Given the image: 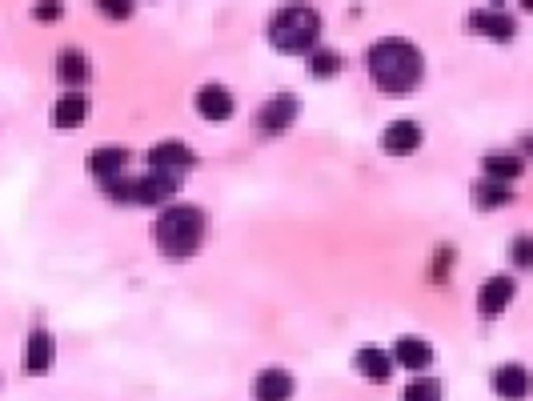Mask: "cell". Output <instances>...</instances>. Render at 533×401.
I'll list each match as a JSON object with an SVG mask.
<instances>
[{"label":"cell","mask_w":533,"mask_h":401,"mask_svg":"<svg viewBox=\"0 0 533 401\" xmlns=\"http://www.w3.org/2000/svg\"><path fill=\"white\" fill-rule=\"evenodd\" d=\"M425 73V65H421V53L409 40H377L374 48H369V77L377 80V88H385V93H409V88L421 80Z\"/></svg>","instance_id":"obj_1"},{"label":"cell","mask_w":533,"mask_h":401,"mask_svg":"<svg viewBox=\"0 0 533 401\" xmlns=\"http://www.w3.org/2000/svg\"><path fill=\"white\" fill-rule=\"evenodd\" d=\"M205 237V213L197 205H169L157 217V245L169 257H193Z\"/></svg>","instance_id":"obj_2"},{"label":"cell","mask_w":533,"mask_h":401,"mask_svg":"<svg viewBox=\"0 0 533 401\" xmlns=\"http://www.w3.org/2000/svg\"><path fill=\"white\" fill-rule=\"evenodd\" d=\"M317 36H321V16L313 8H285L269 25V40L281 53H313Z\"/></svg>","instance_id":"obj_3"},{"label":"cell","mask_w":533,"mask_h":401,"mask_svg":"<svg viewBox=\"0 0 533 401\" xmlns=\"http://www.w3.org/2000/svg\"><path fill=\"white\" fill-rule=\"evenodd\" d=\"M193 149L180 145V140H160V145L149 153V169L153 173H165V177H180L185 169H193Z\"/></svg>","instance_id":"obj_4"},{"label":"cell","mask_w":533,"mask_h":401,"mask_svg":"<svg viewBox=\"0 0 533 401\" xmlns=\"http://www.w3.org/2000/svg\"><path fill=\"white\" fill-rule=\"evenodd\" d=\"M297 113H301V105H297V97L293 93H281V97H273L265 108H261V133H269V137H277V133H285L289 125L297 120Z\"/></svg>","instance_id":"obj_5"},{"label":"cell","mask_w":533,"mask_h":401,"mask_svg":"<svg viewBox=\"0 0 533 401\" xmlns=\"http://www.w3.org/2000/svg\"><path fill=\"white\" fill-rule=\"evenodd\" d=\"M173 193H177V177L149 173L133 180V205H165Z\"/></svg>","instance_id":"obj_6"},{"label":"cell","mask_w":533,"mask_h":401,"mask_svg":"<svg viewBox=\"0 0 533 401\" xmlns=\"http://www.w3.org/2000/svg\"><path fill=\"white\" fill-rule=\"evenodd\" d=\"M509 301H514V281L509 277H489L486 285H481V293H477V309H481V317H497Z\"/></svg>","instance_id":"obj_7"},{"label":"cell","mask_w":533,"mask_h":401,"mask_svg":"<svg viewBox=\"0 0 533 401\" xmlns=\"http://www.w3.org/2000/svg\"><path fill=\"white\" fill-rule=\"evenodd\" d=\"M197 113L205 117V120H229L233 117V97H229V88H220V85H205L197 93Z\"/></svg>","instance_id":"obj_8"},{"label":"cell","mask_w":533,"mask_h":401,"mask_svg":"<svg viewBox=\"0 0 533 401\" xmlns=\"http://www.w3.org/2000/svg\"><path fill=\"white\" fill-rule=\"evenodd\" d=\"M381 145H385V153H394V157L414 153V149L421 145V129H417V120H394V125L385 129V137H381Z\"/></svg>","instance_id":"obj_9"},{"label":"cell","mask_w":533,"mask_h":401,"mask_svg":"<svg viewBox=\"0 0 533 401\" xmlns=\"http://www.w3.org/2000/svg\"><path fill=\"white\" fill-rule=\"evenodd\" d=\"M494 389H497V397H506V401H521L529 394L526 365H497L494 369Z\"/></svg>","instance_id":"obj_10"},{"label":"cell","mask_w":533,"mask_h":401,"mask_svg":"<svg viewBox=\"0 0 533 401\" xmlns=\"http://www.w3.org/2000/svg\"><path fill=\"white\" fill-rule=\"evenodd\" d=\"M469 28L489 40H509L514 36V16L509 13H497V8H486V13H474L469 16Z\"/></svg>","instance_id":"obj_11"},{"label":"cell","mask_w":533,"mask_h":401,"mask_svg":"<svg viewBox=\"0 0 533 401\" xmlns=\"http://www.w3.org/2000/svg\"><path fill=\"white\" fill-rule=\"evenodd\" d=\"M253 397L257 401H289L293 397V377H289L285 369H265V374L257 377Z\"/></svg>","instance_id":"obj_12"},{"label":"cell","mask_w":533,"mask_h":401,"mask_svg":"<svg viewBox=\"0 0 533 401\" xmlns=\"http://www.w3.org/2000/svg\"><path fill=\"white\" fill-rule=\"evenodd\" d=\"M48 117H53L56 129H77L80 120L88 117V100H85V93H65V97H60L56 105H53V113H48Z\"/></svg>","instance_id":"obj_13"},{"label":"cell","mask_w":533,"mask_h":401,"mask_svg":"<svg viewBox=\"0 0 533 401\" xmlns=\"http://www.w3.org/2000/svg\"><path fill=\"white\" fill-rule=\"evenodd\" d=\"M394 357L405 369H429V361H434V345H429V341H421V337H401L394 345Z\"/></svg>","instance_id":"obj_14"},{"label":"cell","mask_w":533,"mask_h":401,"mask_svg":"<svg viewBox=\"0 0 533 401\" xmlns=\"http://www.w3.org/2000/svg\"><path fill=\"white\" fill-rule=\"evenodd\" d=\"M48 361H53V337L45 329H33L28 334V345H25V369L28 374H45Z\"/></svg>","instance_id":"obj_15"},{"label":"cell","mask_w":533,"mask_h":401,"mask_svg":"<svg viewBox=\"0 0 533 401\" xmlns=\"http://www.w3.org/2000/svg\"><path fill=\"white\" fill-rule=\"evenodd\" d=\"M125 165H128V153L125 149H97L93 157H88V169H93V177H100V180H113V177H120L125 173Z\"/></svg>","instance_id":"obj_16"},{"label":"cell","mask_w":533,"mask_h":401,"mask_svg":"<svg viewBox=\"0 0 533 401\" xmlns=\"http://www.w3.org/2000/svg\"><path fill=\"white\" fill-rule=\"evenodd\" d=\"M357 369L365 374L369 381H377V386H385L389 374H394V361H389V354H381V349H361L357 354Z\"/></svg>","instance_id":"obj_17"},{"label":"cell","mask_w":533,"mask_h":401,"mask_svg":"<svg viewBox=\"0 0 533 401\" xmlns=\"http://www.w3.org/2000/svg\"><path fill=\"white\" fill-rule=\"evenodd\" d=\"M56 68H60V77H65V85H73V93H80V85L88 80V57L68 48V53L56 57Z\"/></svg>","instance_id":"obj_18"},{"label":"cell","mask_w":533,"mask_h":401,"mask_svg":"<svg viewBox=\"0 0 533 401\" xmlns=\"http://www.w3.org/2000/svg\"><path fill=\"white\" fill-rule=\"evenodd\" d=\"M481 169H486L489 180H501V185H509V180L521 173V157H514V153H486Z\"/></svg>","instance_id":"obj_19"},{"label":"cell","mask_w":533,"mask_h":401,"mask_svg":"<svg viewBox=\"0 0 533 401\" xmlns=\"http://www.w3.org/2000/svg\"><path fill=\"white\" fill-rule=\"evenodd\" d=\"M474 200H477L481 209L506 205V200H509V185H501V180H489V177H481L477 185H474Z\"/></svg>","instance_id":"obj_20"},{"label":"cell","mask_w":533,"mask_h":401,"mask_svg":"<svg viewBox=\"0 0 533 401\" xmlns=\"http://www.w3.org/2000/svg\"><path fill=\"white\" fill-rule=\"evenodd\" d=\"M309 73L313 77H337L341 73V57L333 53V48H313V53H309Z\"/></svg>","instance_id":"obj_21"},{"label":"cell","mask_w":533,"mask_h":401,"mask_svg":"<svg viewBox=\"0 0 533 401\" xmlns=\"http://www.w3.org/2000/svg\"><path fill=\"white\" fill-rule=\"evenodd\" d=\"M401 401H441V386L434 377H421V381H414V386L401 394Z\"/></svg>","instance_id":"obj_22"},{"label":"cell","mask_w":533,"mask_h":401,"mask_svg":"<svg viewBox=\"0 0 533 401\" xmlns=\"http://www.w3.org/2000/svg\"><path fill=\"white\" fill-rule=\"evenodd\" d=\"M100 13H105V16H117V20H125L128 13H133V5H128V0H120V5H117V0H105V5H100Z\"/></svg>","instance_id":"obj_23"},{"label":"cell","mask_w":533,"mask_h":401,"mask_svg":"<svg viewBox=\"0 0 533 401\" xmlns=\"http://www.w3.org/2000/svg\"><path fill=\"white\" fill-rule=\"evenodd\" d=\"M514 257H518V265H529V237L514 241Z\"/></svg>","instance_id":"obj_24"},{"label":"cell","mask_w":533,"mask_h":401,"mask_svg":"<svg viewBox=\"0 0 533 401\" xmlns=\"http://www.w3.org/2000/svg\"><path fill=\"white\" fill-rule=\"evenodd\" d=\"M60 13H65L60 5H40L36 8V20H60Z\"/></svg>","instance_id":"obj_25"}]
</instances>
